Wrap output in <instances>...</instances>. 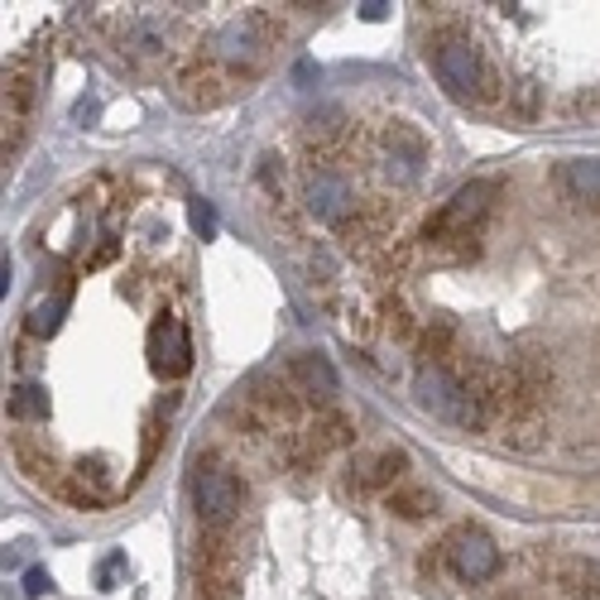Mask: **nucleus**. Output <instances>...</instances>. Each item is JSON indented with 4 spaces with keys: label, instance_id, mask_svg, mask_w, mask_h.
<instances>
[{
    "label": "nucleus",
    "instance_id": "obj_10",
    "mask_svg": "<svg viewBox=\"0 0 600 600\" xmlns=\"http://www.w3.org/2000/svg\"><path fill=\"white\" fill-rule=\"evenodd\" d=\"M485 197H490V183H471V188H461L452 197V207L442 212L437 226H466V222H475L485 212Z\"/></svg>",
    "mask_w": 600,
    "mask_h": 600
},
{
    "label": "nucleus",
    "instance_id": "obj_16",
    "mask_svg": "<svg viewBox=\"0 0 600 600\" xmlns=\"http://www.w3.org/2000/svg\"><path fill=\"white\" fill-rule=\"evenodd\" d=\"M193 226L203 230V240H212V236H217V207L197 197V203H193Z\"/></svg>",
    "mask_w": 600,
    "mask_h": 600
},
{
    "label": "nucleus",
    "instance_id": "obj_3",
    "mask_svg": "<svg viewBox=\"0 0 600 600\" xmlns=\"http://www.w3.org/2000/svg\"><path fill=\"white\" fill-rule=\"evenodd\" d=\"M149 365H154V375H164V380H178L193 371V342H188L178 317L164 313L149 327Z\"/></svg>",
    "mask_w": 600,
    "mask_h": 600
},
{
    "label": "nucleus",
    "instance_id": "obj_13",
    "mask_svg": "<svg viewBox=\"0 0 600 600\" xmlns=\"http://www.w3.org/2000/svg\"><path fill=\"white\" fill-rule=\"evenodd\" d=\"M58 322H63V298H53V303H39L35 313H29L24 327L35 332V336H53L58 332Z\"/></svg>",
    "mask_w": 600,
    "mask_h": 600
},
{
    "label": "nucleus",
    "instance_id": "obj_11",
    "mask_svg": "<svg viewBox=\"0 0 600 600\" xmlns=\"http://www.w3.org/2000/svg\"><path fill=\"white\" fill-rule=\"evenodd\" d=\"M562 587L577 600H600V567L596 562H567L562 567Z\"/></svg>",
    "mask_w": 600,
    "mask_h": 600
},
{
    "label": "nucleus",
    "instance_id": "obj_19",
    "mask_svg": "<svg viewBox=\"0 0 600 600\" xmlns=\"http://www.w3.org/2000/svg\"><path fill=\"white\" fill-rule=\"evenodd\" d=\"M384 10H390V6H380V0H371V6H361L365 20H384Z\"/></svg>",
    "mask_w": 600,
    "mask_h": 600
},
{
    "label": "nucleus",
    "instance_id": "obj_4",
    "mask_svg": "<svg viewBox=\"0 0 600 600\" xmlns=\"http://www.w3.org/2000/svg\"><path fill=\"white\" fill-rule=\"evenodd\" d=\"M447 558H452V572L461 581H485V577H495V567H500V548L490 533L466 524L447 538Z\"/></svg>",
    "mask_w": 600,
    "mask_h": 600
},
{
    "label": "nucleus",
    "instance_id": "obj_2",
    "mask_svg": "<svg viewBox=\"0 0 600 600\" xmlns=\"http://www.w3.org/2000/svg\"><path fill=\"white\" fill-rule=\"evenodd\" d=\"M433 72L442 77V87L456 91V97H471V91H481V53H475L471 39L461 35H447L433 43Z\"/></svg>",
    "mask_w": 600,
    "mask_h": 600
},
{
    "label": "nucleus",
    "instance_id": "obj_18",
    "mask_svg": "<svg viewBox=\"0 0 600 600\" xmlns=\"http://www.w3.org/2000/svg\"><path fill=\"white\" fill-rule=\"evenodd\" d=\"M43 587H49V577H43L39 567L35 572H24V596H43Z\"/></svg>",
    "mask_w": 600,
    "mask_h": 600
},
{
    "label": "nucleus",
    "instance_id": "obj_17",
    "mask_svg": "<svg viewBox=\"0 0 600 600\" xmlns=\"http://www.w3.org/2000/svg\"><path fill=\"white\" fill-rule=\"evenodd\" d=\"M390 504H394V510H399V514H409V519H413V514H423V504H427V495H390Z\"/></svg>",
    "mask_w": 600,
    "mask_h": 600
},
{
    "label": "nucleus",
    "instance_id": "obj_7",
    "mask_svg": "<svg viewBox=\"0 0 600 600\" xmlns=\"http://www.w3.org/2000/svg\"><path fill=\"white\" fill-rule=\"evenodd\" d=\"M558 183L572 203L600 212V159H567L558 168Z\"/></svg>",
    "mask_w": 600,
    "mask_h": 600
},
{
    "label": "nucleus",
    "instance_id": "obj_9",
    "mask_svg": "<svg viewBox=\"0 0 600 600\" xmlns=\"http://www.w3.org/2000/svg\"><path fill=\"white\" fill-rule=\"evenodd\" d=\"M217 53L226 58V63L236 68H255L259 63V35L250 20H230L222 35H217Z\"/></svg>",
    "mask_w": 600,
    "mask_h": 600
},
{
    "label": "nucleus",
    "instance_id": "obj_6",
    "mask_svg": "<svg viewBox=\"0 0 600 600\" xmlns=\"http://www.w3.org/2000/svg\"><path fill=\"white\" fill-rule=\"evenodd\" d=\"M303 197H307V212H313L317 222H342L351 212V188H346V178H336V174H313Z\"/></svg>",
    "mask_w": 600,
    "mask_h": 600
},
{
    "label": "nucleus",
    "instance_id": "obj_14",
    "mask_svg": "<svg viewBox=\"0 0 600 600\" xmlns=\"http://www.w3.org/2000/svg\"><path fill=\"white\" fill-rule=\"evenodd\" d=\"M404 466H409V461H404V452H384V456H375L371 466H365V475H361V481H365V485H384V481H390V475H399Z\"/></svg>",
    "mask_w": 600,
    "mask_h": 600
},
{
    "label": "nucleus",
    "instance_id": "obj_5",
    "mask_svg": "<svg viewBox=\"0 0 600 600\" xmlns=\"http://www.w3.org/2000/svg\"><path fill=\"white\" fill-rule=\"evenodd\" d=\"M413 390H419V404H423L427 413H437V419L475 423V404H471V394L461 390V384H456L447 371H423Z\"/></svg>",
    "mask_w": 600,
    "mask_h": 600
},
{
    "label": "nucleus",
    "instance_id": "obj_1",
    "mask_svg": "<svg viewBox=\"0 0 600 600\" xmlns=\"http://www.w3.org/2000/svg\"><path fill=\"white\" fill-rule=\"evenodd\" d=\"M193 504H197V519H203V524L222 529V524H230V519L240 514L245 485L230 471L207 466V471H197V481H193Z\"/></svg>",
    "mask_w": 600,
    "mask_h": 600
},
{
    "label": "nucleus",
    "instance_id": "obj_15",
    "mask_svg": "<svg viewBox=\"0 0 600 600\" xmlns=\"http://www.w3.org/2000/svg\"><path fill=\"white\" fill-rule=\"evenodd\" d=\"M159 29H154V24H135L130 29V35H126V49L130 53H159Z\"/></svg>",
    "mask_w": 600,
    "mask_h": 600
},
{
    "label": "nucleus",
    "instance_id": "obj_12",
    "mask_svg": "<svg viewBox=\"0 0 600 600\" xmlns=\"http://www.w3.org/2000/svg\"><path fill=\"white\" fill-rule=\"evenodd\" d=\"M10 419H49V390L20 384V390L10 394Z\"/></svg>",
    "mask_w": 600,
    "mask_h": 600
},
{
    "label": "nucleus",
    "instance_id": "obj_8",
    "mask_svg": "<svg viewBox=\"0 0 600 600\" xmlns=\"http://www.w3.org/2000/svg\"><path fill=\"white\" fill-rule=\"evenodd\" d=\"M288 375H294L298 390H303L307 399H317V404H327V399L336 394V371H332L327 356H294Z\"/></svg>",
    "mask_w": 600,
    "mask_h": 600
}]
</instances>
